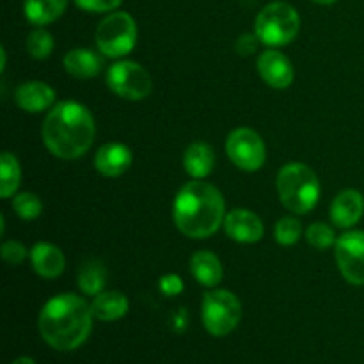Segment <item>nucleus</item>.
I'll list each match as a JSON object with an SVG mask.
<instances>
[{"label": "nucleus", "instance_id": "10", "mask_svg": "<svg viewBox=\"0 0 364 364\" xmlns=\"http://www.w3.org/2000/svg\"><path fill=\"white\" fill-rule=\"evenodd\" d=\"M338 269L341 276L355 287L364 284V231H348L334 244Z\"/></svg>", "mask_w": 364, "mask_h": 364}, {"label": "nucleus", "instance_id": "27", "mask_svg": "<svg viewBox=\"0 0 364 364\" xmlns=\"http://www.w3.org/2000/svg\"><path fill=\"white\" fill-rule=\"evenodd\" d=\"M306 238H308V244L313 245L315 249H327L336 244L338 240L333 228H329L323 223L311 224L308 228V231H306Z\"/></svg>", "mask_w": 364, "mask_h": 364}, {"label": "nucleus", "instance_id": "1", "mask_svg": "<svg viewBox=\"0 0 364 364\" xmlns=\"http://www.w3.org/2000/svg\"><path fill=\"white\" fill-rule=\"evenodd\" d=\"M91 304L75 294H60L41 308L38 329L43 340L60 352L77 350L92 331Z\"/></svg>", "mask_w": 364, "mask_h": 364}, {"label": "nucleus", "instance_id": "26", "mask_svg": "<svg viewBox=\"0 0 364 364\" xmlns=\"http://www.w3.org/2000/svg\"><path fill=\"white\" fill-rule=\"evenodd\" d=\"M301 223L297 219H294V217H283V219L277 220L274 235H276L277 244L294 245L301 238Z\"/></svg>", "mask_w": 364, "mask_h": 364}, {"label": "nucleus", "instance_id": "19", "mask_svg": "<svg viewBox=\"0 0 364 364\" xmlns=\"http://www.w3.org/2000/svg\"><path fill=\"white\" fill-rule=\"evenodd\" d=\"M103 60L96 52L87 48H75L64 55V68L75 78H92L102 71Z\"/></svg>", "mask_w": 364, "mask_h": 364}, {"label": "nucleus", "instance_id": "9", "mask_svg": "<svg viewBox=\"0 0 364 364\" xmlns=\"http://www.w3.org/2000/svg\"><path fill=\"white\" fill-rule=\"evenodd\" d=\"M226 153L242 171H258L265 164V142L251 128H237L226 141Z\"/></svg>", "mask_w": 364, "mask_h": 364}, {"label": "nucleus", "instance_id": "32", "mask_svg": "<svg viewBox=\"0 0 364 364\" xmlns=\"http://www.w3.org/2000/svg\"><path fill=\"white\" fill-rule=\"evenodd\" d=\"M11 364H36V363H34V359H31V358H18V359H14Z\"/></svg>", "mask_w": 364, "mask_h": 364}, {"label": "nucleus", "instance_id": "16", "mask_svg": "<svg viewBox=\"0 0 364 364\" xmlns=\"http://www.w3.org/2000/svg\"><path fill=\"white\" fill-rule=\"evenodd\" d=\"M31 262L36 274L45 277V279L59 277L64 272V265H66L63 251L53 244H46V242H39L32 247Z\"/></svg>", "mask_w": 364, "mask_h": 364}, {"label": "nucleus", "instance_id": "2", "mask_svg": "<svg viewBox=\"0 0 364 364\" xmlns=\"http://www.w3.org/2000/svg\"><path fill=\"white\" fill-rule=\"evenodd\" d=\"M95 119L78 102H60L43 123V142L57 159H80L95 141Z\"/></svg>", "mask_w": 364, "mask_h": 364}, {"label": "nucleus", "instance_id": "24", "mask_svg": "<svg viewBox=\"0 0 364 364\" xmlns=\"http://www.w3.org/2000/svg\"><path fill=\"white\" fill-rule=\"evenodd\" d=\"M53 46H55V43H53L52 34H50L48 31H45L43 27L34 28V31L28 34L27 50L34 59L41 60L50 57V53L53 52Z\"/></svg>", "mask_w": 364, "mask_h": 364}, {"label": "nucleus", "instance_id": "11", "mask_svg": "<svg viewBox=\"0 0 364 364\" xmlns=\"http://www.w3.org/2000/svg\"><path fill=\"white\" fill-rule=\"evenodd\" d=\"M258 73L274 89H287L295 77L290 59L277 50H267L258 57Z\"/></svg>", "mask_w": 364, "mask_h": 364}, {"label": "nucleus", "instance_id": "31", "mask_svg": "<svg viewBox=\"0 0 364 364\" xmlns=\"http://www.w3.org/2000/svg\"><path fill=\"white\" fill-rule=\"evenodd\" d=\"M256 46H258V36L256 34H244L237 39V52L240 55H251L256 52Z\"/></svg>", "mask_w": 364, "mask_h": 364}, {"label": "nucleus", "instance_id": "30", "mask_svg": "<svg viewBox=\"0 0 364 364\" xmlns=\"http://www.w3.org/2000/svg\"><path fill=\"white\" fill-rule=\"evenodd\" d=\"M160 291L167 297H174V295H180L183 291V281L178 274H166V276L160 277Z\"/></svg>", "mask_w": 364, "mask_h": 364}, {"label": "nucleus", "instance_id": "22", "mask_svg": "<svg viewBox=\"0 0 364 364\" xmlns=\"http://www.w3.org/2000/svg\"><path fill=\"white\" fill-rule=\"evenodd\" d=\"M107 283V270L96 259H89L78 270V287H80L82 294L89 295V297H96L102 294Z\"/></svg>", "mask_w": 364, "mask_h": 364}, {"label": "nucleus", "instance_id": "15", "mask_svg": "<svg viewBox=\"0 0 364 364\" xmlns=\"http://www.w3.org/2000/svg\"><path fill=\"white\" fill-rule=\"evenodd\" d=\"M18 107L25 112L38 114L43 110L50 109V107L55 103V91L50 87L48 84L39 80L25 82L20 87L16 89V95H14Z\"/></svg>", "mask_w": 364, "mask_h": 364}, {"label": "nucleus", "instance_id": "17", "mask_svg": "<svg viewBox=\"0 0 364 364\" xmlns=\"http://www.w3.org/2000/svg\"><path fill=\"white\" fill-rule=\"evenodd\" d=\"M183 167L194 180L210 176L215 167V153L206 142H192L183 155Z\"/></svg>", "mask_w": 364, "mask_h": 364}, {"label": "nucleus", "instance_id": "25", "mask_svg": "<svg viewBox=\"0 0 364 364\" xmlns=\"http://www.w3.org/2000/svg\"><path fill=\"white\" fill-rule=\"evenodd\" d=\"M13 210L18 213V217L23 220H34L41 215L43 203L32 192H21V194L14 196L13 199Z\"/></svg>", "mask_w": 364, "mask_h": 364}, {"label": "nucleus", "instance_id": "29", "mask_svg": "<svg viewBox=\"0 0 364 364\" xmlns=\"http://www.w3.org/2000/svg\"><path fill=\"white\" fill-rule=\"evenodd\" d=\"M123 0H75L77 7L87 13H109L117 9Z\"/></svg>", "mask_w": 364, "mask_h": 364}, {"label": "nucleus", "instance_id": "33", "mask_svg": "<svg viewBox=\"0 0 364 364\" xmlns=\"http://www.w3.org/2000/svg\"><path fill=\"white\" fill-rule=\"evenodd\" d=\"M313 2H316V4H322V6H329V4H334V2H338V0H313Z\"/></svg>", "mask_w": 364, "mask_h": 364}, {"label": "nucleus", "instance_id": "18", "mask_svg": "<svg viewBox=\"0 0 364 364\" xmlns=\"http://www.w3.org/2000/svg\"><path fill=\"white\" fill-rule=\"evenodd\" d=\"M191 272L194 279L206 288L217 287L224 276L223 263L210 251L194 252L191 258Z\"/></svg>", "mask_w": 364, "mask_h": 364}, {"label": "nucleus", "instance_id": "7", "mask_svg": "<svg viewBox=\"0 0 364 364\" xmlns=\"http://www.w3.org/2000/svg\"><path fill=\"white\" fill-rule=\"evenodd\" d=\"M137 43V23L128 13L117 11L100 21L96 28V45L107 57L119 59L130 53Z\"/></svg>", "mask_w": 364, "mask_h": 364}, {"label": "nucleus", "instance_id": "3", "mask_svg": "<svg viewBox=\"0 0 364 364\" xmlns=\"http://www.w3.org/2000/svg\"><path fill=\"white\" fill-rule=\"evenodd\" d=\"M224 198L213 185L194 180L180 188L174 198L173 219L188 238H208L226 219Z\"/></svg>", "mask_w": 364, "mask_h": 364}, {"label": "nucleus", "instance_id": "8", "mask_svg": "<svg viewBox=\"0 0 364 364\" xmlns=\"http://www.w3.org/2000/svg\"><path fill=\"white\" fill-rule=\"evenodd\" d=\"M107 85L114 95L130 102L148 98L153 89V82L146 68L134 60H119L107 71Z\"/></svg>", "mask_w": 364, "mask_h": 364}, {"label": "nucleus", "instance_id": "14", "mask_svg": "<svg viewBox=\"0 0 364 364\" xmlns=\"http://www.w3.org/2000/svg\"><path fill=\"white\" fill-rule=\"evenodd\" d=\"M364 213V198L359 191L347 188L334 198L331 205V220L334 226L347 228L355 226Z\"/></svg>", "mask_w": 364, "mask_h": 364}, {"label": "nucleus", "instance_id": "13", "mask_svg": "<svg viewBox=\"0 0 364 364\" xmlns=\"http://www.w3.org/2000/svg\"><path fill=\"white\" fill-rule=\"evenodd\" d=\"M132 166V151L121 142H107L96 151L95 167L102 176L117 178Z\"/></svg>", "mask_w": 364, "mask_h": 364}, {"label": "nucleus", "instance_id": "23", "mask_svg": "<svg viewBox=\"0 0 364 364\" xmlns=\"http://www.w3.org/2000/svg\"><path fill=\"white\" fill-rule=\"evenodd\" d=\"M20 178L21 171L16 156L11 155L9 151H4L2 159H0V196L4 199L11 198L16 192Z\"/></svg>", "mask_w": 364, "mask_h": 364}, {"label": "nucleus", "instance_id": "4", "mask_svg": "<svg viewBox=\"0 0 364 364\" xmlns=\"http://www.w3.org/2000/svg\"><path fill=\"white\" fill-rule=\"evenodd\" d=\"M281 203L294 213H308L320 199V181L306 164H287L277 174Z\"/></svg>", "mask_w": 364, "mask_h": 364}, {"label": "nucleus", "instance_id": "28", "mask_svg": "<svg viewBox=\"0 0 364 364\" xmlns=\"http://www.w3.org/2000/svg\"><path fill=\"white\" fill-rule=\"evenodd\" d=\"M27 256H28V251L23 244L14 240L4 242L2 258L6 263H9V265H20V263H23L25 259H27Z\"/></svg>", "mask_w": 364, "mask_h": 364}, {"label": "nucleus", "instance_id": "6", "mask_svg": "<svg viewBox=\"0 0 364 364\" xmlns=\"http://www.w3.org/2000/svg\"><path fill=\"white\" fill-rule=\"evenodd\" d=\"M203 326L212 336H228L242 320V304L233 291L213 290L205 294L201 304Z\"/></svg>", "mask_w": 364, "mask_h": 364}, {"label": "nucleus", "instance_id": "20", "mask_svg": "<svg viewBox=\"0 0 364 364\" xmlns=\"http://www.w3.org/2000/svg\"><path fill=\"white\" fill-rule=\"evenodd\" d=\"M91 311L102 322H114L128 313V299L121 291H102L92 299Z\"/></svg>", "mask_w": 364, "mask_h": 364}, {"label": "nucleus", "instance_id": "12", "mask_svg": "<svg viewBox=\"0 0 364 364\" xmlns=\"http://www.w3.org/2000/svg\"><path fill=\"white\" fill-rule=\"evenodd\" d=\"M224 230L231 240L238 244H256L263 237V223L256 213L249 210H231L224 219Z\"/></svg>", "mask_w": 364, "mask_h": 364}, {"label": "nucleus", "instance_id": "5", "mask_svg": "<svg viewBox=\"0 0 364 364\" xmlns=\"http://www.w3.org/2000/svg\"><path fill=\"white\" fill-rule=\"evenodd\" d=\"M301 28V16L287 2L267 4L255 21V34L267 46H284L294 41Z\"/></svg>", "mask_w": 364, "mask_h": 364}, {"label": "nucleus", "instance_id": "21", "mask_svg": "<svg viewBox=\"0 0 364 364\" xmlns=\"http://www.w3.org/2000/svg\"><path fill=\"white\" fill-rule=\"evenodd\" d=\"M66 7L68 0H25L23 13L32 25L43 27L63 16Z\"/></svg>", "mask_w": 364, "mask_h": 364}]
</instances>
